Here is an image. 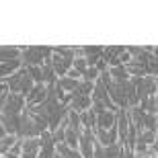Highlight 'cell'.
Returning a JSON list of instances; mask_svg holds the SVG:
<instances>
[{
  "label": "cell",
  "instance_id": "obj_1",
  "mask_svg": "<svg viewBox=\"0 0 158 158\" xmlns=\"http://www.w3.org/2000/svg\"><path fill=\"white\" fill-rule=\"evenodd\" d=\"M47 56H52V47H21L17 60L21 68H31V66H41Z\"/></svg>",
  "mask_w": 158,
  "mask_h": 158
},
{
  "label": "cell",
  "instance_id": "obj_2",
  "mask_svg": "<svg viewBox=\"0 0 158 158\" xmlns=\"http://www.w3.org/2000/svg\"><path fill=\"white\" fill-rule=\"evenodd\" d=\"M39 127L35 123V117L29 113V109L25 107L21 115H19V129H17V138H39Z\"/></svg>",
  "mask_w": 158,
  "mask_h": 158
},
{
  "label": "cell",
  "instance_id": "obj_3",
  "mask_svg": "<svg viewBox=\"0 0 158 158\" xmlns=\"http://www.w3.org/2000/svg\"><path fill=\"white\" fill-rule=\"evenodd\" d=\"M90 101L93 103H101V105L105 107L107 111H117V107L113 105V101L109 99V93H107V88H105V84L97 78L94 80V84H93V93H90Z\"/></svg>",
  "mask_w": 158,
  "mask_h": 158
},
{
  "label": "cell",
  "instance_id": "obj_4",
  "mask_svg": "<svg viewBox=\"0 0 158 158\" xmlns=\"http://www.w3.org/2000/svg\"><path fill=\"white\" fill-rule=\"evenodd\" d=\"M135 84V94L138 101L146 99L150 94H156V76H142V78H131ZM140 105V103H138Z\"/></svg>",
  "mask_w": 158,
  "mask_h": 158
},
{
  "label": "cell",
  "instance_id": "obj_5",
  "mask_svg": "<svg viewBox=\"0 0 158 158\" xmlns=\"http://www.w3.org/2000/svg\"><path fill=\"white\" fill-rule=\"evenodd\" d=\"M25 109V97L17 93H8L4 99V105H2V111L6 115H21V111Z\"/></svg>",
  "mask_w": 158,
  "mask_h": 158
},
{
  "label": "cell",
  "instance_id": "obj_6",
  "mask_svg": "<svg viewBox=\"0 0 158 158\" xmlns=\"http://www.w3.org/2000/svg\"><path fill=\"white\" fill-rule=\"evenodd\" d=\"M93 144H94V135H93V129H86L82 127L80 135H78V154L82 158H93Z\"/></svg>",
  "mask_w": 158,
  "mask_h": 158
},
{
  "label": "cell",
  "instance_id": "obj_7",
  "mask_svg": "<svg viewBox=\"0 0 158 158\" xmlns=\"http://www.w3.org/2000/svg\"><path fill=\"white\" fill-rule=\"evenodd\" d=\"M93 135L94 140L99 142L103 148L111 146V144H115L117 142V127L115 125H111L109 129H101V127H93Z\"/></svg>",
  "mask_w": 158,
  "mask_h": 158
},
{
  "label": "cell",
  "instance_id": "obj_8",
  "mask_svg": "<svg viewBox=\"0 0 158 158\" xmlns=\"http://www.w3.org/2000/svg\"><path fill=\"white\" fill-rule=\"evenodd\" d=\"M53 156H56V144L52 140V134L45 129L39 134V154H37V158H53Z\"/></svg>",
  "mask_w": 158,
  "mask_h": 158
},
{
  "label": "cell",
  "instance_id": "obj_9",
  "mask_svg": "<svg viewBox=\"0 0 158 158\" xmlns=\"http://www.w3.org/2000/svg\"><path fill=\"white\" fill-rule=\"evenodd\" d=\"M21 144V158H37L39 154V138H19Z\"/></svg>",
  "mask_w": 158,
  "mask_h": 158
},
{
  "label": "cell",
  "instance_id": "obj_10",
  "mask_svg": "<svg viewBox=\"0 0 158 158\" xmlns=\"http://www.w3.org/2000/svg\"><path fill=\"white\" fill-rule=\"evenodd\" d=\"M49 60H52V68H53V74H56V78H64L66 72L72 68V60L64 58V56H58V53H53L49 56Z\"/></svg>",
  "mask_w": 158,
  "mask_h": 158
},
{
  "label": "cell",
  "instance_id": "obj_11",
  "mask_svg": "<svg viewBox=\"0 0 158 158\" xmlns=\"http://www.w3.org/2000/svg\"><path fill=\"white\" fill-rule=\"evenodd\" d=\"M115 127H117V142L123 144L125 135H127V129H129V119H127L125 109H117L115 111Z\"/></svg>",
  "mask_w": 158,
  "mask_h": 158
},
{
  "label": "cell",
  "instance_id": "obj_12",
  "mask_svg": "<svg viewBox=\"0 0 158 158\" xmlns=\"http://www.w3.org/2000/svg\"><path fill=\"white\" fill-rule=\"evenodd\" d=\"M125 52V47H121V45H109V47H103V56H101V60L105 62L109 68L111 66H121L117 62V58L121 56V53Z\"/></svg>",
  "mask_w": 158,
  "mask_h": 158
},
{
  "label": "cell",
  "instance_id": "obj_13",
  "mask_svg": "<svg viewBox=\"0 0 158 158\" xmlns=\"http://www.w3.org/2000/svg\"><path fill=\"white\" fill-rule=\"evenodd\" d=\"M45 99V84L39 82V84H33V88L29 90V94L25 97V105H39Z\"/></svg>",
  "mask_w": 158,
  "mask_h": 158
},
{
  "label": "cell",
  "instance_id": "obj_14",
  "mask_svg": "<svg viewBox=\"0 0 158 158\" xmlns=\"http://www.w3.org/2000/svg\"><path fill=\"white\" fill-rule=\"evenodd\" d=\"M0 125L4 127L6 135H17V129H19V115H6V113H0Z\"/></svg>",
  "mask_w": 158,
  "mask_h": 158
},
{
  "label": "cell",
  "instance_id": "obj_15",
  "mask_svg": "<svg viewBox=\"0 0 158 158\" xmlns=\"http://www.w3.org/2000/svg\"><path fill=\"white\" fill-rule=\"evenodd\" d=\"M111 125H115V113L113 111H101L97 115V121H94V127H101V129H109Z\"/></svg>",
  "mask_w": 158,
  "mask_h": 158
},
{
  "label": "cell",
  "instance_id": "obj_16",
  "mask_svg": "<svg viewBox=\"0 0 158 158\" xmlns=\"http://www.w3.org/2000/svg\"><path fill=\"white\" fill-rule=\"evenodd\" d=\"M41 74H43V84H52V82L58 80V78H56V74H53V68H52V60H49V56H47V58L43 60V64H41Z\"/></svg>",
  "mask_w": 158,
  "mask_h": 158
},
{
  "label": "cell",
  "instance_id": "obj_17",
  "mask_svg": "<svg viewBox=\"0 0 158 158\" xmlns=\"http://www.w3.org/2000/svg\"><path fill=\"white\" fill-rule=\"evenodd\" d=\"M138 107H140L144 113H148V115H156V94H150L146 99H142Z\"/></svg>",
  "mask_w": 158,
  "mask_h": 158
},
{
  "label": "cell",
  "instance_id": "obj_18",
  "mask_svg": "<svg viewBox=\"0 0 158 158\" xmlns=\"http://www.w3.org/2000/svg\"><path fill=\"white\" fill-rule=\"evenodd\" d=\"M78 119H80V125L86 129H93L94 127V121H97V115H94L93 111H90V107H88L86 111L78 113Z\"/></svg>",
  "mask_w": 158,
  "mask_h": 158
},
{
  "label": "cell",
  "instance_id": "obj_19",
  "mask_svg": "<svg viewBox=\"0 0 158 158\" xmlns=\"http://www.w3.org/2000/svg\"><path fill=\"white\" fill-rule=\"evenodd\" d=\"M19 68H21L19 60H10V62H4V64H0V80H4L6 76H10L12 72H17Z\"/></svg>",
  "mask_w": 158,
  "mask_h": 158
},
{
  "label": "cell",
  "instance_id": "obj_20",
  "mask_svg": "<svg viewBox=\"0 0 158 158\" xmlns=\"http://www.w3.org/2000/svg\"><path fill=\"white\" fill-rule=\"evenodd\" d=\"M56 154H60L62 158H82L80 154H78V150H76V148L66 146L64 142H62V144H56Z\"/></svg>",
  "mask_w": 158,
  "mask_h": 158
},
{
  "label": "cell",
  "instance_id": "obj_21",
  "mask_svg": "<svg viewBox=\"0 0 158 158\" xmlns=\"http://www.w3.org/2000/svg\"><path fill=\"white\" fill-rule=\"evenodd\" d=\"M107 72H109L111 80H115V82H121V80H127L129 78L123 66H111V68H107Z\"/></svg>",
  "mask_w": 158,
  "mask_h": 158
},
{
  "label": "cell",
  "instance_id": "obj_22",
  "mask_svg": "<svg viewBox=\"0 0 158 158\" xmlns=\"http://www.w3.org/2000/svg\"><path fill=\"white\" fill-rule=\"evenodd\" d=\"M93 84L94 82H84V80H78L76 88L72 90L74 94H82V97H90V93H93Z\"/></svg>",
  "mask_w": 158,
  "mask_h": 158
},
{
  "label": "cell",
  "instance_id": "obj_23",
  "mask_svg": "<svg viewBox=\"0 0 158 158\" xmlns=\"http://www.w3.org/2000/svg\"><path fill=\"white\" fill-rule=\"evenodd\" d=\"M15 142H17V135H4V138L0 140V156H4V154L15 146Z\"/></svg>",
  "mask_w": 158,
  "mask_h": 158
},
{
  "label": "cell",
  "instance_id": "obj_24",
  "mask_svg": "<svg viewBox=\"0 0 158 158\" xmlns=\"http://www.w3.org/2000/svg\"><path fill=\"white\" fill-rule=\"evenodd\" d=\"M135 140H140V142H144L146 146H150V144H154L156 142V131H150V129H142L140 134H138V138Z\"/></svg>",
  "mask_w": 158,
  "mask_h": 158
},
{
  "label": "cell",
  "instance_id": "obj_25",
  "mask_svg": "<svg viewBox=\"0 0 158 158\" xmlns=\"http://www.w3.org/2000/svg\"><path fill=\"white\" fill-rule=\"evenodd\" d=\"M99 78V70L94 68V66H88L86 70L82 72V76H80V80H84V82H94Z\"/></svg>",
  "mask_w": 158,
  "mask_h": 158
},
{
  "label": "cell",
  "instance_id": "obj_26",
  "mask_svg": "<svg viewBox=\"0 0 158 158\" xmlns=\"http://www.w3.org/2000/svg\"><path fill=\"white\" fill-rule=\"evenodd\" d=\"M72 70H76L78 74L82 76V72L86 70V62H84V58H80V56H76V58L72 60Z\"/></svg>",
  "mask_w": 158,
  "mask_h": 158
},
{
  "label": "cell",
  "instance_id": "obj_27",
  "mask_svg": "<svg viewBox=\"0 0 158 158\" xmlns=\"http://www.w3.org/2000/svg\"><path fill=\"white\" fill-rule=\"evenodd\" d=\"M144 129H150V131H156V115H148L144 119Z\"/></svg>",
  "mask_w": 158,
  "mask_h": 158
},
{
  "label": "cell",
  "instance_id": "obj_28",
  "mask_svg": "<svg viewBox=\"0 0 158 158\" xmlns=\"http://www.w3.org/2000/svg\"><path fill=\"white\" fill-rule=\"evenodd\" d=\"M6 93H8V86H6L4 80H0V94H6Z\"/></svg>",
  "mask_w": 158,
  "mask_h": 158
},
{
  "label": "cell",
  "instance_id": "obj_29",
  "mask_svg": "<svg viewBox=\"0 0 158 158\" xmlns=\"http://www.w3.org/2000/svg\"><path fill=\"white\" fill-rule=\"evenodd\" d=\"M8 94V93H6ZM6 94H0V111H2V105H4V99H6Z\"/></svg>",
  "mask_w": 158,
  "mask_h": 158
},
{
  "label": "cell",
  "instance_id": "obj_30",
  "mask_svg": "<svg viewBox=\"0 0 158 158\" xmlns=\"http://www.w3.org/2000/svg\"><path fill=\"white\" fill-rule=\"evenodd\" d=\"M4 158H21V156H17V154H4Z\"/></svg>",
  "mask_w": 158,
  "mask_h": 158
}]
</instances>
